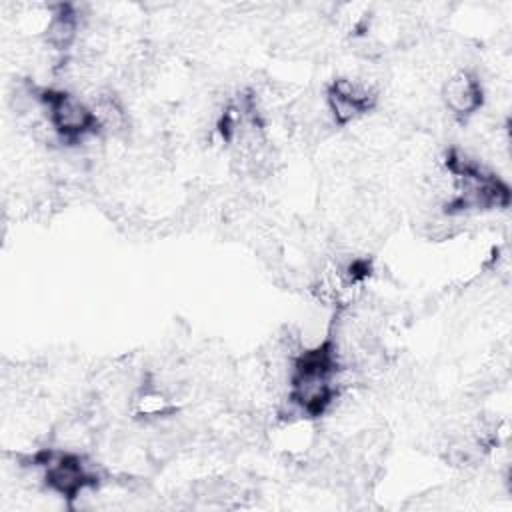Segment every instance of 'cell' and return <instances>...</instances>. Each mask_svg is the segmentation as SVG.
Segmentation results:
<instances>
[{
  "label": "cell",
  "mask_w": 512,
  "mask_h": 512,
  "mask_svg": "<svg viewBox=\"0 0 512 512\" xmlns=\"http://www.w3.org/2000/svg\"><path fill=\"white\" fill-rule=\"evenodd\" d=\"M442 100L458 122L472 118L484 104V88L478 74L472 70L454 72L442 86Z\"/></svg>",
  "instance_id": "obj_6"
},
{
  "label": "cell",
  "mask_w": 512,
  "mask_h": 512,
  "mask_svg": "<svg viewBox=\"0 0 512 512\" xmlns=\"http://www.w3.org/2000/svg\"><path fill=\"white\" fill-rule=\"evenodd\" d=\"M30 460L44 470L46 488L68 502H74L84 490L98 488L100 484L98 470L82 454L42 448Z\"/></svg>",
  "instance_id": "obj_4"
},
{
  "label": "cell",
  "mask_w": 512,
  "mask_h": 512,
  "mask_svg": "<svg viewBox=\"0 0 512 512\" xmlns=\"http://www.w3.org/2000/svg\"><path fill=\"white\" fill-rule=\"evenodd\" d=\"M342 368V356L332 336L316 348L298 352L288 376V400L308 418L324 416L338 398L336 376Z\"/></svg>",
  "instance_id": "obj_1"
},
{
  "label": "cell",
  "mask_w": 512,
  "mask_h": 512,
  "mask_svg": "<svg viewBox=\"0 0 512 512\" xmlns=\"http://www.w3.org/2000/svg\"><path fill=\"white\" fill-rule=\"evenodd\" d=\"M446 170L454 180V194L444 204L446 216L506 208L510 204L508 184L484 168L478 160L468 158L462 150H448Z\"/></svg>",
  "instance_id": "obj_2"
},
{
  "label": "cell",
  "mask_w": 512,
  "mask_h": 512,
  "mask_svg": "<svg viewBox=\"0 0 512 512\" xmlns=\"http://www.w3.org/2000/svg\"><path fill=\"white\" fill-rule=\"evenodd\" d=\"M376 100V90L362 80L334 78L326 88V104L338 126L368 114L376 106Z\"/></svg>",
  "instance_id": "obj_5"
},
{
  "label": "cell",
  "mask_w": 512,
  "mask_h": 512,
  "mask_svg": "<svg viewBox=\"0 0 512 512\" xmlns=\"http://www.w3.org/2000/svg\"><path fill=\"white\" fill-rule=\"evenodd\" d=\"M36 102L44 108L48 126L62 144L76 146L86 136L102 132L96 110L80 100V96L62 88H36L32 90Z\"/></svg>",
  "instance_id": "obj_3"
},
{
  "label": "cell",
  "mask_w": 512,
  "mask_h": 512,
  "mask_svg": "<svg viewBox=\"0 0 512 512\" xmlns=\"http://www.w3.org/2000/svg\"><path fill=\"white\" fill-rule=\"evenodd\" d=\"M78 28H80V16L76 12V6L58 4L52 10V16L46 26L48 46L58 52H66L74 44L78 36Z\"/></svg>",
  "instance_id": "obj_7"
}]
</instances>
